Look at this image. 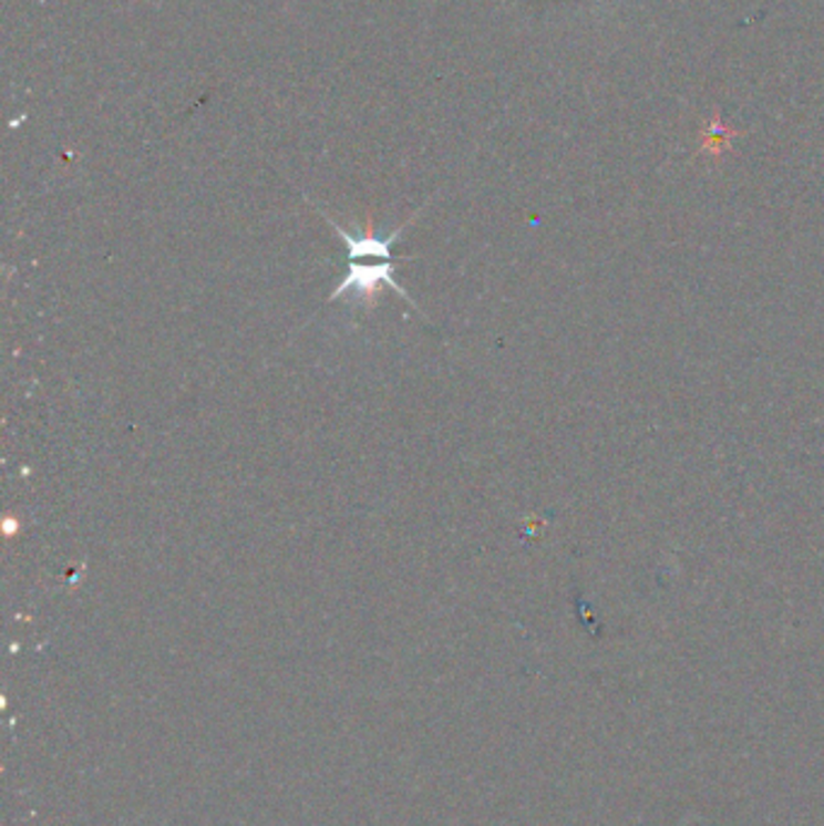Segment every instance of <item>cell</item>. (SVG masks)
Returning <instances> with one entry per match:
<instances>
[{
    "mask_svg": "<svg viewBox=\"0 0 824 826\" xmlns=\"http://www.w3.org/2000/svg\"><path fill=\"white\" fill-rule=\"evenodd\" d=\"M327 223L334 228L341 237V242L346 245V249H349V259H365V257H372V259H390V249L392 245L396 242V237L402 235L404 228H399L394 235H390L388 239L384 237H375L370 230L368 233H361V235H353L349 230H343L341 225L337 220H331L329 216H325Z\"/></svg>",
    "mask_w": 824,
    "mask_h": 826,
    "instance_id": "cell-2",
    "label": "cell"
},
{
    "mask_svg": "<svg viewBox=\"0 0 824 826\" xmlns=\"http://www.w3.org/2000/svg\"><path fill=\"white\" fill-rule=\"evenodd\" d=\"M392 273H394V264H390V261L378 264V266L351 264V266H349V273L343 276L341 286L334 290V296H331L329 300H341V298L346 296V292L353 290V292H356V300H361V302H372V300H375V296H378L380 286H390V288L396 290L399 296H402L404 300L411 302L409 292L394 281Z\"/></svg>",
    "mask_w": 824,
    "mask_h": 826,
    "instance_id": "cell-1",
    "label": "cell"
}]
</instances>
